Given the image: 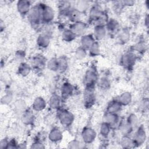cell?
<instances>
[{
    "mask_svg": "<svg viewBox=\"0 0 149 149\" xmlns=\"http://www.w3.org/2000/svg\"><path fill=\"white\" fill-rule=\"evenodd\" d=\"M29 3L27 1H20L18 3L19 9V10H23L24 9V11H26L29 9Z\"/></svg>",
    "mask_w": 149,
    "mask_h": 149,
    "instance_id": "1",
    "label": "cell"
}]
</instances>
